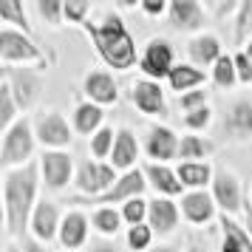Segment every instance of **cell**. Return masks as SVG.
Here are the masks:
<instances>
[{
  "label": "cell",
  "instance_id": "cell-27",
  "mask_svg": "<svg viewBox=\"0 0 252 252\" xmlns=\"http://www.w3.org/2000/svg\"><path fill=\"white\" fill-rule=\"evenodd\" d=\"M179 179L182 184H190V187H198L210 179V167L207 164H182L179 167Z\"/></svg>",
  "mask_w": 252,
  "mask_h": 252
},
{
  "label": "cell",
  "instance_id": "cell-47",
  "mask_svg": "<svg viewBox=\"0 0 252 252\" xmlns=\"http://www.w3.org/2000/svg\"><path fill=\"white\" fill-rule=\"evenodd\" d=\"M6 252H17V250H14V247H6Z\"/></svg>",
  "mask_w": 252,
  "mask_h": 252
},
{
  "label": "cell",
  "instance_id": "cell-2",
  "mask_svg": "<svg viewBox=\"0 0 252 252\" xmlns=\"http://www.w3.org/2000/svg\"><path fill=\"white\" fill-rule=\"evenodd\" d=\"M34 167H23L17 173H6L3 182V193H6V224L9 232L17 235L23 232L29 210H32V198H34Z\"/></svg>",
  "mask_w": 252,
  "mask_h": 252
},
{
  "label": "cell",
  "instance_id": "cell-36",
  "mask_svg": "<svg viewBox=\"0 0 252 252\" xmlns=\"http://www.w3.org/2000/svg\"><path fill=\"white\" fill-rule=\"evenodd\" d=\"M125 218L130 221V224H133V227H136L139 221L145 218V201H139V198H130V201L125 204Z\"/></svg>",
  "mask_w": 252,
  "mask_h": 252
},
{
  "label": "cell",
  "instance_id": "cell-17",
  "mask_svg": "<svg viewBox=\"0 0 252 252\" xmlns=\"http://www.w3.org/2000/svg\"><path fill=\"white\" fill-rule=\"evenodd\" d=\"M221 227H224V247H221V252H252V244L250 238L244 235V229L235 224V221H229L227 216L221 218Z\"/></svg>",
  "mask_w": 252,
  "mask_h": 252
},
{
  "label": "cell",
  "instance_id": "cell-38",
  "mask_svg": "<svg viewBox=\"0 0 252 252\" xmlns=\"http://www.w3.org/2000/svg\"><path fill=\"white\" fill-rule=\"evenodd\" d=\"M247 29H252V0L241 6V17H238V37L247 34Z\"/></svg>",
  "mask_w": 252,
  "mask_h": 252
},
{
  "label": "cell",
  "instance_id": "cell-10",
  "mask_svg": "<svg viewBox=\"0 0 252 252\" xmlns=\"http://www.w3.org/2000/svg\"><path fill=\"white\" fill-rule=\"evenodd\" d=\"M142 187H145V182H142V173H139V170H130L127 176H122V179L116 182V187H111L105 195H99V198H96V204H114V201L130 198V195L142 193Z\"/></svg>",
  "mask_w": 252,
  "mask_h": 252
},
{
  "label": "cell",
  "instance_id": "cell-44",
  "mask_svg": "<svg viewBox=\"0 0 252 252\" xmlns=\"http://www.w3.org/2000/svg\"><path fill=\"white\" fill-rule=\"evenodd\" d=\"M153 252H176L173 247H161V250H153Z\"/></svg>",
  "mask_w": 252,
  "mask_h": 252
},
{
  "label": "cell",
  "instance_id": "cell-43",
  "mask_svg": "<svg viewBox=\"0 0 252 252\" xmlns=\"http://www.w3.org/2000/svg\"><path fill=\"white\" fill-rule=\"evenodd\" d=\"M94 252H116L111 244H94Z\"/></svg>",
  "mask_w": 252,
  "mask_h": 252
},
{
  "label": "cell",
  "instance_id": "cell-25",
  "mask_svg": "<svg viewBox=\"0 0 252 252\" xmlns=\"http://www.w3.org/2000/svg\"><path fill=\"white\" fill-rule=\"evenodd\" d=\"M198 82H204V74L198 68H190V65H179V68H173V74H170V85L176 91H184V88L198 85Z\"/></svg>",
  "mask_w": 252,
  "mask_h": 252
},
{
  "label": "cell",
  "instance_id": "cell-4",
  "mask_svg": "<svg viewBox=\"0 0 252 252\" xmlns=\"http://www.w3.org/2000/svg\"><path fill=\"white\" fill-rule=\"evenodd\" d=\"M114 184V167H108V164H96V161H88V164H82L80 170V179H77V187H80L82 193H91V195H105L108 190L105 187H111Z\"/></svg>",
  "mask_w": 252,
  "mask_h": 252
},
{
  "label": "cell",
  "instance_id": "cell-13",
  "mask_svg": "<svg viewBox=\"0 0 252 252\" xmlns=\"http://www.w3.org/2000/svg\"><path fill=\"white\" fill-rule=\"evenodd\" d=\"M216 198H218V204L224 207V210H238L241 204V198H238V182L229 176V173H218L216 176Z\"/></svg>",
  "mask_w": 252,
  "mask_h": 252
},
{
  "label": "cell",
  "instance_id": "cell-48",
  "mask_svg": "<svg viewBox=\"0 0 252 252\" xmlns=\"http://www.w3.org/2000/svg\"><path fill=\"white\" fill-rule=\"evenodd\" d=\"M190 252H204V250H198V247H193V250H190Z\"/></svg>",
  "mask_w": 252,
  "mask_h": 252
},
{
  "label": "cell",
  "instance_id": "cell-28",
  "mask_svg": "<svg viewBox=\"0 0 252 252\" xmlns=\"http://www.w3.org/2000/svg\"><path fill=\"white\" fill-rule=\"evenodd\" d=\"M14 116V102H12V85L9 82H3L0 85V127L6 130L9 122H12Z\"/></svg>",
  "mask_w": 252,
  "mask_h": 252
},
{
  "label": "cell",
  "instance_id": "cell-24",
  "mask_svg": "<svg viewBox=\"0 0 252 252\" xmlns=\"http://www.w3.org/2000/svg\"><path fill=\"white\" fill-rule=\"evenodd\" d=\"M218 51H221V46H218L216 37H195L193 43H190V54H193L195 63H210V60H221L218 57Z\"/></svg>",
  "mask_w": 252,
  "mask_h": 252
},
{
  "label": "cell",
  "instance_id": "cell-20",
  "mask_svg": "<svg viewBox=\"0 0 252 252\" xmlns=\"http://www.w3.org/2000/svg\"><path fill=\"white\" fill-rule=\"evenodd\" d=\"M184 213H187V218L195 221V224L213 218V201H210V195L207 193H190L184 198Z\"/></svg>",
  "mask_w": 252,
  "mask_h": 252
},
{
  "label": "cell",
  "instance_id": "cell-40",
  "mask_svg": "<svg viewBox=\"0 0 252 252\" xmlns=\"http://www.w3.org/2000/svg\"><path fill=\"white\" fill-rule=\"evenodd\" d=\"M207 122H210V111L207 108H198V111H193V114L187 116V125L190 127H204Z\"/></svg>",
  "mask_w": 252,
  "mask_h": 252
},
{
  "label": "cell",
  "instance_id": "cell-12",
  "mask_svg": "<svg viewBox=\"0 0 252 252\" xmlns=\"http://www.w3.org/2000/svg\"><path fill=\"white\" fill-rule=\"evenodd\" d=\"M224 127H227L232 136H250L252 133V102L232 105V111H229Z\"/></svg>",
  "mask_w": 252,
  "mask_h": 252
},
{
  "label": "cell",
  "instance_id": "cell-35",
  "mask_svg": "<svg viewBox=\"0 0 252 252\" xmlns=\"http://www.w3.org/2000/svg\"><path fill=\"white\" fill-rule=\"evenodd\" d=\"M63 12H65V17H68V20H74V23H82V17L88 14V3H80V0H68V3L63 6Z\"/></svg>",
  "mask_w": 252,
  "mask_h": 252
},
{
  "label": "cell",
  "instance_id": "cell-18",
  "mask_svg": "<svg viewBox=\"0 0 252 252\" xmlns=\"http://www.w3.org/2000/svg\"><path fill=\"white\" fill-rule=\"evenodd\" d=\"M34 235L37 238H43L48 241L51 235H54V229H57V207L54 204H48V201H43V204L37 207V213H34Z\"/></svg>",
  "mask_w": 252,
  "mask_h": 252
},
{
  "label": "cell",
  "instance_id": "cell-5",
  "mask_svg": "<svg viewBox=\"0 0 252 252\" xmlns=\"http://www.w3.org/2000/svg\"><path fill=\"white\" fill-rule=\"evenodd\" d=\"M0 57L6 63L12 60H40V51L32 46V40L17 34L12 29H0Z\"/></svg>",
  "mask_w": 252,
  "mask_h": 252
},
{
  "label": "cell",
  "instance_id": "cell-46",
  "mask_svg": "<svg viewBox=\"0 0 252 252\" xmlns=\"http://www.w3.org/2000/svg\"><path fill=\"white\" fill-rule=\"evenodd\" d=\"M247 57H250V60H252V43H250V51H247Z\"/></svg>",
  "mask_w": 252,
  "mask_h": 252
},
{
  "label": "cell",
  "instance_id": "cell-29",
  "mask_svg": "<svg viewBox=\"0 0 252 252\" xmlns=\"http://www.w3.org/2000/svg\"><path fill=\"white\" fill-rule=\"evenodd\" d=\"M0 17H6V20H12V23L29 29V23H26V14H23V6H20L17 0H0Z\"/></svg>",
  "mask_w": 252,
  "mask_h": 252
},
{
  "label": "cell",
  "instance_id": "cell-26",
  "mask_svg": "<svg viewBox=\"0 0 252 252\" xmlns=\"http://www.w3.org/2000/svg\"><path fill=\"white\" fill-rule=\"evenodd\" d=\"M99 122H102V111L96 105H80L77 108V127H80L82 133H91Z\"/></svg>",
  "mask_w": 252,
  "mask_h": 252
},
{
  "label": "cell",
  "instance_id": "cell-7",
  "mask_svg": "<svg viewBox=\"0 0 252 252\" xmlns=\"http://www.w3.org/2000/svg\"><path fill=\"white\" fill-rule=\"evenodd\" d=\"M37 133L40 139L46 142V145H68L71 142V130L68 125L63 122V116L54 114V111H48L37 119Z\"/></svg>",
  "mask_w": 252,
  "mask_h": 252
},
{
  "label": "cell",
  "instance_id": "cell-37",
  "mask_svg": "<svg viewBox=\"0 0 252 252\" xmlns=\"http://www.w3.org/2000/svg\"><path fill=\"white\" fill-rule=\"evenodd\" d=\"M235 71H238V77L244 82H252V60L247 54H238L235 57Z\"/></svg>",
  "mask_w": 252,
  "mask_h": 252
},
{
  "label": "cell",
  "instance_id": "cell-11",
  "mask_svg": "<svg viewBox=\"0 0 252 252\" xmlns=\"http://www.w3.org/2000/svg\"><path fill=\"white\" fill-rule=\"evenodd\" d=\"M133 102L145 111V114H159L164 108V96H161V88L156 82H136L133 88Z\"/></svg>",
  "mask_w": 252,
  "mask_h": 252
},
{
  "label": "cell",
  "instance_id": "cell-21",
  "mask_svg": "<svg viewBox=\"0 0 252 252\" xmlns=\"http://www.w3.org/2000/svg\"><path fill=\"white\" fill-rule=\"evenodd\" d=\"M60 238L65 247H80L82 241H85V218L80 213H68L65 221H63V229H60Z\"/></svg>",
  "mask_w": 252,
  "mask_h": 252
},
{
  "label": "cell",
  "instance_id": "cell-42",
  "mask_svg": "<svg viewBox=\"0 0 252 252\" xmlns=\"http://www.w3.org/2000/svg\"><path fill=\"white\" fill-rule=\"evenodd\" d=\"M161 9H164L161 0H148V3H145V12L148 14H161Z\"/></svg>",
  "mask_w": 252,
  "mask_h": 252
},
{
  "label": "cell",
  "instance_id": "cell-15",
  "mask_svg": "<svg viewBox=\"0 0 252 252\" xmlns=\"http://www.w3.org/2000/svg\"><path fill=\"white\" fill-rule=\"evenodd\" d=\"M139 156V148H136V139L130 136V130H119L116 136V145H114V167H130Z\"/></svg>",
  "mask_w": 252,
  "mask_h": 252
},
{
  "label": "cell",
  "instance_id": "cell-31",
  "mask_svg": "<svg viewBox=\"0 0 252 252\" xmlns=\"http://www.w3.org/2000/svg\"><path fill=\"white\" fill-rule=\"evenodd\" d=\"M207 150H210L207 142H201V139H195V136H184L179 153H182V159H198V156H204Z\"/></svg>",
  "mask_w": 252,
  "mask_h": 252
},
{
  "label": "cell",
  "instance_id": "cell-9",
  "mask_svg": "<svg viewBox=\"0 0 252 252\" xmlns=\"http://www.w3.org/2000/svg\"><path fill=\"white\" fill-rule=\"evenodd\" d=\"M43 173L51 190H60L71 176V159L65 153H46L43 156Z\"/></svg>",
  "mask_w": 252,
  "mask_h": 252
},
{
  "label": "cell",
  "instance_id": "cell-30",
  "mask_svg": "<svg viewBox=\"0 0 252 252\" xmlns=\"http://www.w3.org/2000/svg\"><path fill=\"white\" fill-rule=\"evenodd\" d=\"M235 60H227V57H221L216 63V82L221 85V88H227V85H232L235 82Z\"/></svg>",
  "mask_w": 252,
  "mask_h": 252
},
{
  "label": "cell",
  "instance_id": "cell-32",
  "mask_svg": "<svg viewBox=\"0 0 252 252\" xmlns=\"http://www.w3.org/2000/svg\"><path fill=\"white\" fill-rule=\"evenodd\" d=\"M94 224L102 229V232L111 235V232L119 229V213H114V210H99V213L94 216Z\"/></svg>",
  "mask_w": 252,
  "mask_h": 252
},
{
  "label": "cell",
  "instance_id": "cell-45",
  "mask_svg": "<svg viewBox=\"0 0 252 252\" xmlns=\"http://www.w3.org/2000/svg\"><path fill=\"white\" fill-rule=\"evenodd\" d=\"M247 218H250V232H252V213H247Z\"/></svg>",
  "mask_w": 252,
  "mask_h": 252
},
{
  "label": "cell",
  "instance_id": "cell-41",
  "mask_svg": "<svg viewBox=\"0 0 252 252\" xmlns=\"http://www.w3.org/2000/svg\"><path fill=\"white\" fill-rule=\"evenodd\" d=\"M207 99V91H195V94H190V96H182V108H195L198 102H204ZM198 111V108H195Z\"/></svg>",
  "mask_w": 252,
  "mask_h": 252
},
{
  "label": "cell",
  "instance_id": "cell-14",
  "mask_svg": "<svg viewBox=\"0 0 252 252\" xmlns=\"http://www.w3.org/2000/svg\"><path fill=\"white\" fill-rule=\"evenodd\" d=\"M148 153L153 159H170L176 153V136L167 127H153L148 139Z\"/></svg>",
  "mask_w": 252,
  "mask_h": 252
},
{
  "label": "cell",
  "instance_id": "cell-33",
  "mask_svg": "<svg viewBox=\"0 0 252 252\" xmlns=\"http://www.w3.org/2000/svg\"><path fill=\"white\" fill-rule=\"evenodd\" d=\"M127 244H130L133 250H145V247L150 244V229L142 227V224L130 227V232H127Z\"/></svg>",
  "mask_w": 252,
  "mask_h": 252
},
{
  "label": "cell",
  "instance_id": "cell-22",
  "mask_svg": "<svg viewBox=\"0 0 252 252\" xmlns=\"http://www.w3.org/2000/svg\"><path fill=\"white\" fill-rule=\"evenodd\" d=\"M9 71V68H6ZM9 85H12V94L17 96V102L20 105H29L34 99V91H37V82L29 77V74H20V71H9Z\"/></svg>",
  "mask_w": 252,
  "mask_h": 252
},
{
  "label": "cell",
  "instance_id": "cell-16",
  "mask_svg": "<svg viewBox=\"0 0 252 252\" xmlns=\"http://www.w3.org/2000/svg\"><path fill=\"white\" fill-rule=\"evenodd\" d=\"M85 91L94 96L96 102H116V85L108 74H91L85 80Z\"/></svg>",
  "mask_w": 252,
  "mask_h": 252
},
{
  "label": "cell",
  "instance_id": "cell-6",
  "mask_svg": "<svg viewBox=\"0 0 252 252\" xmlns=\"http://www.w3.org/2000/svg\"><path fill=\"white\" fill-rule=\"evenodd\" d=\"M142 71L150 74V77H164V74H173V51L164 40H153L142 57Z\"/></svg>",
  "mask_w": 252,
  "mask_h": 252
},
{
  "label": "cell",
  "instance_id": "cell-39",
  "mask_svg": "<svg viewBox=\"0 0 252 252\" xmlns=\"http://www.w3.org/2000/svg\"><path fill=\"white\" fill-rule=\"evenodd\" d=\"M60 9H63V6H60L57 0H43V3H40V14H43V17H48L51 23H57Z\"/></svg>",
  "mask_w": 252,
  "mask_h": 252
},
{
  "label": "cell",
  "instance_id": "cell-3",
  "mask_svg": "<svg viewBox=\"0 0 252 252\" xmlns=\"http://www.w3.org/2000/svg\"><path fill=\"white\" fill-rule=\"evenodd\" d=\"M29 153H32V130H29V122H17L14 127L6 130L0 161L3 164H20Z\"/></svg>",
  "mask_w": 252,
  "mask_h": 252
},
{
  "label": "cell",
  "instance_id": "cell-34",
  "mask_svg": "<svg viewBox=\"0 0 252 252\" xmlns=\"http://www.w3.org/2000/svg\"><path fill=\"white\" fill-rule=\"evenodd\" d=\"M111 142H114V130L111 127H102L96 136H94V156H105L111 150Z\"/></svg>",
  "mask_w": 252,
  "mask_h": 252
},
{
  "label": "cell",
  "instance_id": "cell-1",
  "mask_svg": "<svg viewBox=\"0 0 252 252\" xmlns=\"http://www.w3.org/2000/svg\"><path fill=\"white\" fill-rule=\"evenodd\" d=\"M88 34L94 37V43L99 48V54L108 65L114 68H130L133 60H136V48H133V40L125 32V26L119 17H108L105 26H88Z\"/></svg>",
  "mask_w": 252,
  "mask_h": 252
},
{
  "label": "cell",
  "instance_id": "cell-23",
  "mask_svg": "<svg viewBox=\"0 0 252 252\" xmlns=\"http://www.w3.org/2000/svg\"><path fill=\"white\" fill-rule=\"evenodd\" d=\"M148 176L153 179V184H156V190H161V193H167V195H176V193H182V182L173 176L167 167H161V164H150L148 167Z\"/></svg>",
  "mask_w": 252,
  "mask_h": 252
},
{
  "label": "cell",
  "instance_id": "cell-19",
  "mask_svg": "<svg viewBox=\"0 0 252 252\" xmlns=\"http://www.w3.org/2000/svg\"><path fill=\"white\" fill-rule=\"evenodd\" d=\"M148 216H150V227L156 232H170L176 227V207L170 201H153Z\"/></svg>",
  "mask_w": 252,
  "mask_h": 252
},
{
  "label": "cell",
  "instance_id": "cell-8",
  "mask_svg": "<svg viewBox=\"0 0 252 252\" xmlns=\"http://www.w3.org/2000/svg\"><path fill=\"white\" fill-rule=\"evenodd\" d=\"M170 23L176 29H198L204 23V12H201V6L195 0H173Z\"/></svg>",
  "mask_w": 252,
  "mask_h": 252
}]
</instances>
